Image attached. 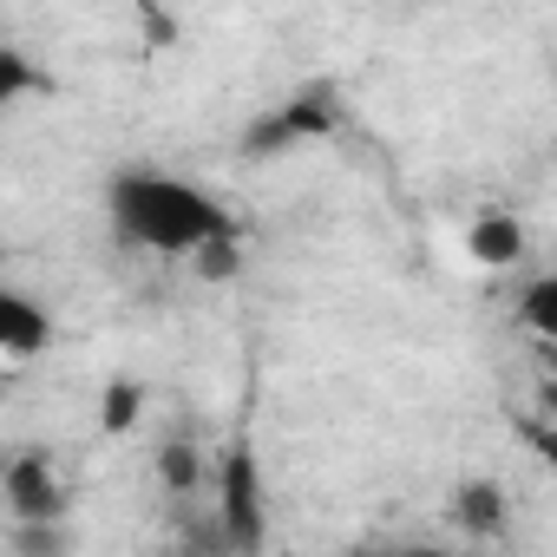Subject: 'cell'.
Segmentation results:
<instances>
[{"instance_id": "cell-14", "label": "cell", "mask_w": 557, "mask_h": 557, "mask_svg": "<svg viewBox=\"0 0 557 557\" xmlns=\"http://www.w3.org/2000/svg\"><path fill=\"white\" fill-rule=\"evenodd\" d=\"M544 413L557 420V381H544Z\"/></svg>"}, {"instance_id": "cell-9", "label": "cell", "mask_w": 557, "mask_h": 557, "mask_svg": "<svg viewBox=\"0 0 557 557\" xmlns=\"http://www.w3.org/2000/svg\"><path fill=\"white\" fill-rule=\"evenodd\" d=\"M518 322L531 329V335H544V342H557V262L537 275V283L524 289V302H518Z\"/></svg>"}, {"instance_id": "cell-1", "label": "cell", "mask_w": 557, "mask_h": 557, "mask_svg": "<svg viewBox=\"0 0 557 557\" xmlns=\"http://www.w3.org/2000/svg\"><path fill=\"white\" fill-rule=\"evenodd\" d=\"M106 223L119 243H132L145 256H184V262L203 243L236 236V216L223 197H210L203 184H190L177 171H151V164L119 171L106 184Z\"/></svg>"}, {"instance_id": "cell-10", "label": "cell", "mask_w": 557, "mask_h": 557, "mask_svg": "<svg viewBox=\"0 0 557 557\" xmlns=\"http://www.w3.org/2000/svg\"><path fill=\"white\" fill-rule=\"evenodd\" d=\"M190 269L203 275V283H236V269H243V236H216L190 256Z\"/></svg>"}, {"instance_id": "cell-13", "label": "cell", "mask_w": 557, "mask_h": 557, "mask_svg": "<svg viewBox=\"0 0 557 557\" xmlns=\"http://www.w3.org/2000/svg\"><path fill=\"white\" fill-rule=\"evenodd\" d=\"M524 446H531V453L550 466V479H557V420H531V426H524Z\"/></svg>"}, {"instance_id": "cell-11", "label": "cell", "mask_w": 557, "mask_h": 557, "mask_svg": "<svg viewBox=\"0 0 557 557\" xmlns=\"http://www.w3.org/2000/svg\"><path fill=\"white\" fill-rule=\"evenodd\" d=\"M47 86H53V79H40L21 47H0V106H14V99H27V92H47Z\"/></svg>"}, {"instance_id": "cell-5", "label": "cell", "mask_w": 557, "mask_h": 557, "mask_svg": "<svg viewBox=\"0 0 557 557\" xmlns=\"http://www.w3.org/2000/svg\"><path fill=\"white\" fill-rule=\"evenodd\" d=\"M446 518H453L459 537H472V544H498V537L511 531V498H505L498 479H459L453 498H446Z\"/></svg>"}, {"instance_id": "cell-6", "label": "cell", "mask_w": 557, "mask_h": 557, "mask_svg": "<svg viewBox=\"0 0 557 557\" xmlns=\"http://www.w3.org/2000/svg\"><path fill=\"white\" fill-rule=\"evenodd\" d=\"M47 342H53V315L27 289H0V348H8V361H34Z\"/></svg>"}, {"instance_id": "cell-3", "label": "cell", "mask_w": 557, "mask_h": 557, "mask_svg": "<svg viewBox=\"0 0 557 557\" xmlns=\"http://www.w3.org/2000/svg\"><path fill=\"white\" fill-rule=\"evenodd\" d=\"M335 132V92L329 86H302L289 106H275L269 119H256L243 132V158H275V151H296Z\"/></svg>"}, {"instance_id": "cell-8", "label": "cell", "mask_w": 557, "mask_h": 557, "mask_svg": "<svg viewBox=\"0 0 557 557\" xmlns=\"http://www.w3.org/2000/svg\"><path fill=\"white\" fill-rule=\"evenodd\" d=\"M158 479H164V492H197V485H210V459H203L197 446L171 440V446L158 453Z\"/></svg>"}, {"instance_id": "cell-7", "label": "cell", "mask_w": 557, "mask_h": 557, "mask_svg": "<svg viewBox=\"0 0 557 557\" xmlns=\"http://www.w3.org/2000/svg\"><path fill=\"white\" fill-rule=\"evenodd\" d=\"M466 256H472L479 269H511V262L524 256V223H518L511 210L472 216V223H466Z\"/></svg>"}, {"instance_id": "cell-2", "label": "cell", "mask_w": 557, "mask_h": 557, "mask_svg": "<svg viewBox=\"0 0 557 557\" xmlns=\"http://www.w3.org/2000/svg\"><path fill=\"white\" fill-rule=\"evenodd\" d=\"M210 485H216V537L230 550H262V537H269V485H262V466H256L249 440L223 446Z\"/></svg>"}, {"instance_id": "cell-12", "label": "cell", "mask_w": 557, "mask_h": 557, "mask_svg": "<svg viewBox=\"0 0 557 557\" xmlns=\"http://www.w3.org/2000/svg\"><path fill=\"white\" fill-rule=\"evenodd\" d=\"M138 407H145V387H138V381H112V387H106V407H99L106 433H125V426L138 420Z\"/></svg>"}, {"instance_id": "cell-4", "label": "cell", "mask_w": 557, "mask_h": 557, "mask_svg": "<svg viewBox=\"0 0 557 557\" xmlns=\"http://www.w3.org/2000/svg\"><path fill=\"white\" fill-rule=\"evenodd\" d=\"M0 498H8V518L14 524L66 518V479L53 472V459L40 446H21L8 466H0Z\"/></svg>"}]
</instances>
